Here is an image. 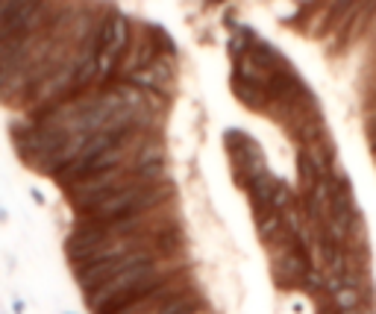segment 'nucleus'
<instances>
[{
    "instance_id": "nucleus-1",
    "label": "nucleus",
    "mask_w": 376,
    "mask_h": 314,
    "mask_svg": "<svg viewBox=\"0 0 376 314\" xmlns=\"http://www.w3.org/2000/svg\"><path fill=\"white\" fill-rule=\"evenodd\" d=\"M224 147H226V156L232 162V179L238 188H244L253 182L259 173L267 171L264 164V156H262V147L256 141L250 132L244 130H226L224 132Z\"/></svg>"
},
{
    "instance_id": "nucleus-4",
    "label": "nucleus",
    "mask_w": 376,
    "mask_h": 314,
    "mask_svg": "<svg viewBox=\"0 0 376 314\" xmlns=\"http://www.w3.org/2000/svg\"><path fill=\"white\" fill-rule=\"evenodd\" d=\"M194 314H212V311H209V305H203V308H200V311H194Z\"/></svg>"
},
{
    "instance_id": "nucleus-3",
    "label": "nucleus",
    "mask_w": 376,
    "mask_h": 314,
    "mask_svg": "<svg viewBox=\"0 0 376 314\" xmlns=\"http://www.w3.org/2000/svg\"><path fill=\"white\" fill-rule=\"evenodd\" d=\"M229 85H232L235 100L241 106H247L250 112H267L271 103H267V94H264V80H247V77L232 73Z\"/></svg>"
},
{
    "instance_id": "nucleus-2",
    "label": "nucleus",
    "mask_w": 376,
    "mask_h": 314,
    "mask_svg": "<svg viewBox=\"0 0 376 314\" xmlns=\"http://www.w3.org/2000/svg\"><path fill=\"white\" fill-rule=\"evenodd\" d=\"M312 270H315V258H312L309 241H297L291 250H285L279 255H271V276H274V285L282 294L303 291L306 276Z\"/></svg>"
}]
</instances>
